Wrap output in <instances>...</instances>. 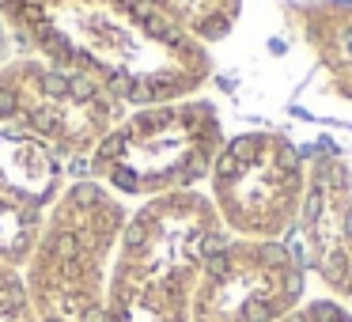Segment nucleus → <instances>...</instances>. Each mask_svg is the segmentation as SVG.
<instances>
[{
	"label": "nucleus",
	"mask_w": 352,
	"mask_h": 322,
	"mask_svg": "<svg viewBox=\"0 0 352 322\" xmlns=\"http://www.w3.org/2000/svg\"><path fill=\"white\" fill-rule=\"evenodd\" d=\"M216 155L220 122L205 103L144 114L102 148V160L114 167V178L129 190L186 186L205 175Z\"/></svg>",
	"instance_id": "obj_3"
},
{
	"label": "nucleus",
	"mask_w": 352,
	"mask_h": 322,
	"mask_svg": "<svg viewBox=\"0 0 352 322\" xmlns=\"http://www.w3.org/2000/svg\"><path fill=\"white\" fill-rule=\"evenodd\" d=\"M303 258L280 239L223 243L201 266L190 322H280L303 299Z\"/></svg>",
	"instance_id": "obj_2"
},
{
	"label": "nucleus",
	"mask_w": 352,
	"mask_h": 322,
	"mask_svg": "<svg viewBox=\"0 0 352 322\" xmlns=\"http://www.w3.org/2000/svg\"><path fill=\"white\" fill-rule=\"evenodd\" d=\"M296 224L303 235V266H311L329 292L352 299V167L337 148H322L311 160Z\"/></svg>",
	"instance_id": "obj_5"
},
{
	"label": "nucleus",
	"mask_w": 352,
	"mask_h": 322,
	"mask_svg": "<svg viewBox=\"0 0 352 322\" xmlns=\"http://www.w3.org/2000/svg\"><path fill=\"white\" fill-rule=\"evenodd\" d=\"M280 322H352V314L341 303H333V299H314V303H299Z\"/></svg>",
	"instance_id": "obj_6"
},
{
	"label": "nucleus",
	"mask_w": 352,
	"mask_h": 322,
	"mask_svg": "<svg viewBox=\"0 0 352 322\" xmlns=\"http://www.w3.org/2000/svg\"><path fill=\"white\" fill-rule=\"evenodd\" d=\"M223 220L246 239H280L296 228L307 193V163L284 133H243L212 163Z\"/></svg>",
	"instance_id": "obj_1"
},
{
	"label": "nucleus",
	"mask_w": 352,
	"mask_h": 322,
	"mask_svg": "<svg viewBox=\"0 0 352 322\" xmlns=\"http://www.w3.org/2000/svg\"><path fill=\"white\" fill-rule=\"evenodd\" d=\"M288 19L311 50V76L292 99V114L352 129V0H299Z\"/></svg>",
	"instance_id": "obj_4"
}]
</instances>
